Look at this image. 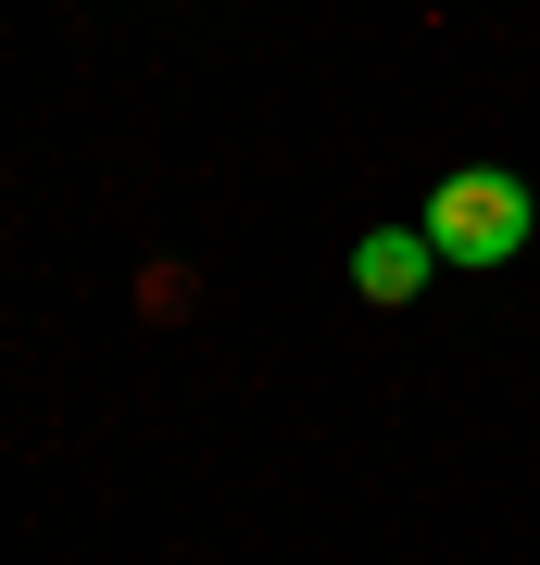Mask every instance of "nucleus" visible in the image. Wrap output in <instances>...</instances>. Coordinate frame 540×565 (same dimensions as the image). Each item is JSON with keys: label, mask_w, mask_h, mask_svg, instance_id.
Here are the masks:
<instances>
[{"label": "nucleus", "mask_w": 540, "mask_h": 565, "mask_svg": "<svg viewBox=\"0 0 540 565\" xmlns=\"http://www.w3.org/2000/svg\"><path fill=\"white\" fill-rule=\"evenodd\" d=\"M427 252L441 264H465V277H490V264H516L528 252V226H540V202H528V177H502V163H465V177H441L427 189Z\"/></svg>", "instance_id": "f257e3e1"}, {"label": "nucleus", "mask_w": 540, "mask_h": 565, "mask_svg": "<svg viewBox=\"0 0 540 565\" xmlns=\"http://www.w3.org/2000/svg\"><path fill=\"white\" fill-rule=\"evenodd\" d=\"M427 277H441V252H427V226H364V239H352V289H364L378 315H402V302H415Z\"/></svg>", "instance_id": "f03ea898"}]
</instances>
